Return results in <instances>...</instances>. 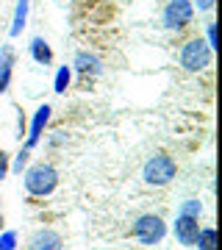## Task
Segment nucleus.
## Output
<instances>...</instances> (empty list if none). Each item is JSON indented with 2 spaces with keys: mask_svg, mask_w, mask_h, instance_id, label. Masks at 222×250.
<instances>
[{
  "mask_svg": "<svg viewBox=\"0 0 222 250\" xmlns=\"http://www.w3.org/2000/svg\"><path fill=\"white\" fill-rule=\"evenodd\" d=\"M28 250H64V236L56 228H36L28 236Z\"/></svg>",
  "mask_w": 222,
  "mask_h": 250,
  "instance_id": "8",
  "label": "nucleus"
},
{
  "mask_svg": "<svg viewBox=\"0 0 222 250\" xmlns=\"http://www.w3.org/2000/svg\"><path fill=\"white\" fill-rule=\"evenodd\" d=\"M3 225H6V217L0 214V231H3Z\"/></svg>",
  "mask_w": 222,
  "mask_h": 250,
  "instance_id": "22",
  "label": "nucleus"
},
{
  "mask_svg": "<svg viewBox=\"0 0 222 250\" xmlns=\"http://www.w3.org/2000/svg\"><path fill=\"white\" fill-rule=\"evenodd\" d=\"M70 83H72V67H59L56 70V78H53V92H59V95H64V92L70 89Z\"/></svg>",
  "mask_w": 222,
  "mask_h": 250,
  "instance_id": "14",
  "label": "nucleus"
},
{
  "mask_svg": "<svg viewBox=\"0 0 222 250\" xmlns=\"http://www.w3.org/2000/svg\"><path fill=\"white\" fill-rule=\"evenodd\" d=\"M28 9H31V0H17L14 6V17H11V25H9V36L17 39L22 34V28L28 25Z\"/></svg>",
  "mask_w": 222,
  "mask_h": 250,
  "instance_id": "11",
  "label": "nucleus"
},
{
  "mask_svg": "<svg viewBox=\"0 0 222 250\" xmlns=\"http://www.w3.org/2000/svg\"><path fill=\"white\" fill-rule=\"evenodd\" d=\"M25 134H28V120H25V114L20 111V117H17V139H22Z\"/></svg>",
  "mask_w": 222,
  "mask_h": 250,
  "instance_id": "20",
  "label": "nucleus"
},
{
  "mask_svg": "<svg viewBox=\"0 0 222 250\" xmlns=\"http://www.w3.org/2000/svg\"><path fill=\"white\" fill-rule=\"evenodd\" d=\"M195 20V6L192 0H167V6L161 11V22L167 31H183Z\"/></svg>",
  "mask_w": 222,
  "mask_h": 250,
  "instance_id": "5",
  "label": "nucleus"
},
{
  "mask_svg": "<svg viewBox=\"0 0 222 250\" xmlns=\"http://www.w3.org/2000/svg\"><path fill=\"white\" fill-rule=\"evenodd\" d=\"M200 217H186V214H178L175 225H172V233H175L178 245H183V248H195L197 242V233H200Z\"/></svg>",
  "mask_w": 222,
  "mask_h": 250,
  "instance_id": "6",
  "label": "nucleus"
},
{
  "mask_svg": "<svg viewBox=\"0 0 222 250\" xmlns=\"http://www.w3.org/2000/svg\"><path fill=\"white\" fill-rule=\"evenodd\" d=\"M28 164H31V150L28 147H22V150L11 159V164H9V172H17V175H22V170H25Z\"/></svg>",
  "mask_w": 222,
  "mask_h": 250,
  "instance_id": "15",
  "label": "nucleus"
},
{
  "mask_svg": "<svg viewBox=\"0 0 222 250\" xmlns=\"http://www.w3.org/2000/svg\"><path fill=\"white\" fill-rule=\"evenodd\" d=\"M195 248H197V250H217V231H214V225H205V228H200Z\"/></svg>",
  "mask_w": 222,
  "mask_h": 250,
  "instance_id": "13",
  "label": "nucleus"
},
{
  "mask_svg": "<svg viewBox=\"0 0 222 250\" xmlns=\"http://www.w3.org/2000/svg\"><path fill=\"white\" fill-rule=\"evenodd\" d=\"M9 164H11V156L0 147V184L6 181V175H9Z\"/></svg>",
  "mask_w": 222,
  "mask_h": 250,
  "instance_id": "18",
  "label": "nucleus"
},
{
  "mask_svg": "<svg viewBox=\"0 0 222 250\" xmlns=\"http://www.w3.org/2000/svg\"><path fill=\"white\" fill-rule=\"evenodd\" d=\"M175 175H178V164L169 153H156V156H150L144 161V167H142V181L147 187H156V189L169 187L175 181Z\"/></svg>",
  "mask_w": 222,
  "mask_h": 250,
  "instance_id": "3",
  "label": "nucleus"
},
{
  "mask_svg": "<svg viewBox=\"0 0 222 250\" xmlns=\"http://www.w3.org/2000/svg\"><path fill=\"white\" fill-rule=\"evenodd\" d=\"M72 72H81L83 78H89V75L95 78V75L103 72V62L95 53H89V50H78L75 59H72Z\"/></svg>",
  "mask_w": 222,
  "mask_h": 250,
  "instance_id": "9",
  "label": "nucleus"
},
{
  "mask_svg": "<svg viewBox=\"0 0 222 250\" xmlns=\"http://www.w3.org/2000/svg\"><path fill=\"white\" fill-rule=\"evenodd\" d=\"M211 59H214V50L205 45L203 36H192L186 39L181 50H178V64L183 67L186 72H203L211 67Z\"/></svg>",
  "mask_w": 222,
  "mask_h": 250,
  "instance_id": "2",
  "label": "nucleus"
},
{
  "mask_svg": "<svg viewBox=\"0 0 222 250\" xmlns=\"http://www.w3.org/2000/svg\"><path fill=\"white\" fill-rule=\"evenodd\" d=\"M20 239H17V231H0V250H17Z\"/></svg>",
  "mask_w": 222,
  "mask_h": 250,
  "instance_id": "17",
  "label": "nucleus"
},
{
  "mask_svg": "<svg viewBox=\"0 0 222 250\" xmlns=\"http://www.w3.org/2000/svg\"><path fill=\"white\" fill-rule=\"evenodd\" d=\"M192 6L197 11H211L214 9V0H192Z\"/></svg>",
  "mask_w": 222,
  "mask_h": 250,
  "instance_id": "21",
  "label": "nucleus"
},
{
  "mask_svg": "<svg viewBox=\"0 0 222 250\" xmlns=\"http://www.w3.org/2000/svg\"><path fill=\"white\" fill-rule=\"evenodd\" d=\"M50 114H53V108L47 106V103H42V106L34 111V120H31L28 134H25V147L28 150H34L36 145L42 142V134H44V128H47V123H50Z\"/></svg>",
  "mask_w": 222,
  "mask_h": 250,
  "instance_id": "7",
  "label": "nucleus"
},
{
  "mask_svg": "<svg viewBox=\"0 0 222 250\" xmlns=\"http://www.w3.org/2000/svg\"><path fill=\"white\" fill-rule=\"evenodd\" d=\"M28 47H31V59H34L36 64L47 67V64L53 62V47L47 45V39H42V36H34Z\"/></svg>",
  "mask_w": 222,
  "mask_h": 250,
  "instance_id": "12",
  "label": "nucleus"
},
{
  "mask_svg": "<svg viewBox=\"0 0 222 250\" xmlns=\"http://www.w3.org/2000/svg\"><path fill=\"white\" fill-rule=\"evenodd\" d=\"M14 47L11 45H3L0 47V95L9 92L11 86V75H14Z\"/></svg>",
  "mask_w": 222,
  "mask_h": 250,
  "instance_id": "10",
  "label": "nucleus"
},
{
  "mask_svg": "<svg viewBox=\"0 0 222 250\" xmlns=\"http://www.w3.org/2000/svg\"><path fill=\"white\" fill-rule=\"evenodd\" d=\"M167 236V223L159 214H142L133 220V239L139 245H159Z\"/></svg>",
  "mask_w": 222,
  "mask_h": 250,
  "instance_id": "4",
  "label": "nucleus"
},
{
  "mask_svg": "<svg viewBox=\"0 0 222 250\" xmlns=\"http://www.w3.org/2000/svg\"><path fill=\"white\" fill-rule=\"evenodd\" d=\"M22 184H25V192L31 197H50L59 189V170L47 161H36V164H28L25 175H22Z\"/></svg>",
  "mask_w": 222,
  "mask_h": 250,
  "instance_id": "1",
  "label": "nucleus"
},
{
  "mask_svg": "<svg viewBox=\"0 0 222 250\" xmlns=\"http://www.w3.org/2000/svg\"><path fill=\"white\" fill-rule=\"evenodd\" d=\"M178 214H186V217H200V214H203V203H200L197 197H189V200H183V203H181V208H178Z\"/></svg>",
  "mask_w": 222,
  "mask_h": 250,
  "instance_id": "16",
  "label": "nucleus"
},
{
  "mask_svg": "<svg viewBox=\"0 0 222 250\" xmlns=\"http://www.w3.org/2000/svg\"><path fill=\"white\" fill-rule=\"evenodd\" d=\"M205 45L211 47V50H217V22L205 25Z\"/></svg>",
  "mask_w": 222,
  "mask_h": 250,
  "instance_id": "19",
  "label": "nucleus"
}]
</instances>
